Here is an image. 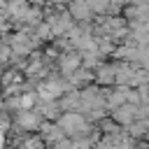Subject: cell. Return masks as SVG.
I'll return each instance as SVG.
<instances>
[{"label": "cell", "mask_w": 149, "mask_h": 149, "mask_svg": "<svg viewBox=\"0 0 149 149\" xmlns=\"http://www.w3.org/2000/svg\"><path fill=\"white\" fill-rule=\"evenodd\" d=\"M70 12H72L74 19H88L91 16V7L86 5V0H74L70 5Z\"/></svg>", "instance_id": "obj_1"}, {"label": "cell", "mask_w": 149, "mask_h": 149, "mask_svg": "<svg viewBox=\"0 0 149 149\" xmlns=\"http://www.w3.org/2000/svg\"><path fill=\"white\" fill-rule=\"evenodd\" d=\"M63 126L68 128V133H81V130H84L81 116H74V114H68V116L63 119Z\"/></svg>", "instance_id": "obj_2"}, {"label": "cell", "mask_w": 149, "mask_h": 149, "mask_svg": "<svg viewBox=\"0 0 149 149\" xmlns=\"http://www.w3.org/2000/svg\"><path fill=\"white\" fill-rule=\"evenodd\" d=\"M9 14L12 16H19V19H26V14H28L26 0H9Z\"/></svg>", "instance_id": "obj_3"}, {"label": "cell", "mask_w": 149, "mask_h": 149, "mask_svg": "<svg viewBox=\"0 0 149 149\" xmlns=\"http://www.w3.org/2000/svg\"><path fill=\"white\" fill-rule=\"evenodd\" d=\"M19 123H23V126H37V116L30 114V112H21L19 114Z\"/></svg>", "instance_id": "obj_4"}, {"label": "cell", "mask_w": 149, "mask_h": 149, "mask_svg": "<svg viewBox=\"0 0 149 149\" xmlns=\"http://www.w3.org/2000/svg\"><path fill=\"white\" fill-rule=\"evenodd\" d=\"M77 63H79V61H77V56H68V58L63 61V70H65V72H70V70H74V68H77Z\"/></svg>", "instance_id": "obj_5"}, {"label": "cell", "mask_w": 149, "mask_h": 149, "mask_svg": "<svg viewBox=\"0 0 149 149\" xmlns=\"http://www.w3.org/2000/svg\"><path fill=\"white\" fill-rule=\"evenodd\" d=\"M51 2H54V5H63L65 0H51Z\"/></svg>", "instance_id": "obj_6"}]
</instances>
